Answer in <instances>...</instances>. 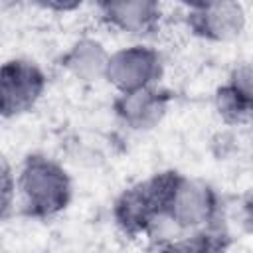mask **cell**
<instances>
[{
  "label": "cell",
  "instance_id": "6da1fadb",
  "mask_svg": "<svg viewBox=\"0 0 253 253\" xmlns=\"http://www.w3.org/2000/svg\"><path fill=\"white\" fill-rule=\"evenodd\" d=\"M24 210L34 217H51L71 200V180L63 166L45 156H30L16 180Z\"/></svg>",
  "mask_w": 253,
  "mask_h": 253
},
{
  "label": "cell",
  "instance_id": "7a4b0ae2",
  "mask_svg": "<svg viewBox=\"0 0 253 253\" xmlns=\"http://www.w3.org/2000/svg\"><path fill=\"white\" fill-rule=\"evenodd\" d=\"M178 176V172H160L125 190L113 206L117 225L130 235L148 233L154 229V225L164 219L166 206Z\"/></svg>",
  "mask_w": 253,
  "mask_h": 253
},
{
  "label": "cell",
  "instance_id": "3957f363",
  "mask_svg": "<svg viewBox=\"0 0 253 253\" xmlns=\"http://www.w3.org/2000/svg\"><path fill=\"white\" fill-rule=\"evenodd\" d=\"M217 215V194L215 190L196 178L178 176L172 196L166 206L164 219L180 229H204Z\"/></svg>",
  "mask_w": 253,
  "mask_h": 253
},
{
  "label": "cell",
  "instance_id": "277c9868",
  "mask_svg": "<svg viewBox=\"0 0 253 253\" xmlns=\"http://www.w3.org/2000/svg\"><path fill=\"white\" fill-rule=\"evenodd\" d=\"M162 73V59L150 45L134 43L111 53L105 79L119 91L130 93L156 85Z\"/></svg>",
  "mask_w": 253,
  "mask_h": 253
},
{
  "label": "cell",
  "instance_id": "5b68a950",
  "mask_svg": "<svg viewBox=\"0 0 253 253\" xmlns=\"http://www.w3.org/2000/svg\"><path fill=\"white\" fill-rule=\"evenodd\" d=\"M45 89L43 71L28 59H10L0 71V111L16 117L30 111Z\"/></svg>",
  "mask_w": 253,
  "mask_h": 253
},
{
  "label": "cell",
  "instance_id": "8992f818",
  "mask_svg": "<svg viewBox=\"0 0 253 253\" xmlns=\"http://www.w3.org/2000/svg\"><path fill=\"white\" fill-rule=\"evenodd\" d=\"M190 30L211 42H229L245 28V10L237 2H206L188 10Z\"/></svg>",
  "mask_w": 253,
  "mask_h": 253
},
{
  "label": "cell",
  "instance_id": "52a82bcc",
  "mask_svg": "<svg viewBox=\"0 0 253 253\" xmlns=\"http://www.w3.org/2000/svg\"><path fill=\"white\" fill-rule=\"evenodd\" d=\"M166 109L168 97L156 85L130 93H119L115 101L117 117L134 130H146L156 126L162 121Z\"/></svg>",
  "mask_w": 253,
  "mask_h": 253
},
{
  "label": "cell",
  "instance_id": "ba28073f",
  "mask_svg": "<svg viewBox=\"0 0 253 253\" xmlns=\"http://www.w3.org/2000/svg\"><path fill=\"white\" fill-rule=\"evenodd\" d=\"M101 18L130 36H150L160 24V6L150 0H119L99 4Z\"/></svg>",
  "mask_w": 253,
  "mask_h": 253
},
{
  "label": "cell",
  "instance_id": "9c48e42d",
  "mask_svg": "<svg viewBox=\"0 0 253 253\" xmlns=\"http://www.w3.org/2000/svg\"><path fill=\"white\" fill-rule=\"evenodd\" d=\"M109 57L111 53L99 40L81 38L63 55V65L73 77L81 81H97L101 77L105 79Z\"/></svg>",
  "mask_w": 253,
  "mask_h": 253
},
{
  "label": "cell",
  "instance_id": "30bf717a",
  "mask_svg": "<svg viewBox=\"0 0 253 253\" xmlns=\"http://www.w3.org/2000/svg\"><path fill=\"white\" fill-rule=\"evenodd\" d=\"M225 87L237 101L253 111V59L235 65Z\"/></svg>",
  "mask_w": 253,
  "mask_h": 253
},
{
  "label": "cell",
  "instance_id": "8fae6325",
  "mask_svg": "<svg viewBox=\"0 0 253 253\" xmlns=\"http://www.w3.org/2000/svg\"><path fill=\"white\" fill-rule=\"evenodd\" d=\"M16 178H12V172H10V166L8 162L4 160L2 162V211L4 215L8 213L10 206H12V196L16 194Z\"/></svg>",
  "mask_w": 253,
  "mask_h": 253
}]
</instances>
